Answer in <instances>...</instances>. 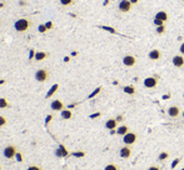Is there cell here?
<instances>
[{
	"label": "cell",
	"instance_id": "6da1fadb",
	"mask_svg": "<svg viewBox=\"0 0 184 170\" xmlns=\"http://www.w3.org/2000/svg\"><path fill=\"white\" fill-rule=\"evenodd\" d=\"M30 25H31V21L25 18H21L14 23V28H15V30L18 33H25L30 28Z\"/></svg>",
	"mask_w": 184,
	"mask_h": 170
},
{
	"label": "cell",
	"instance_id": "7a4b0ae2",
	"mask_svg": "<svg viewBox=\"0 0 184 170\" xmlns=\"http://www.w3.org/2000/svg\"><path fill=\"white\" fill-rule=\"evenodd\" d=\"M136 140H138V134L134 133V131H129V133H126L124 136H123V143L125 145H134L136 143Z\"/></svg>",
	"mask_w": 184,
	"mask_h": 170
},
{
	"label": "cell",
	"instance_id": "3957f363",
	"mask_svg": "<svg viewBox=\"0 0 184 170\" xmlns=\"http://www.w3.org/2000/svg\"><path fill=\"white\" fill-rule=\"evenodd\" d=\"M16 153H18V148L15 145L5 146V148H4V152H3L4 157H5L6 159H14V158H15V155H16Z\"/></svg>",
	"mask_w": 184,
	"mask_h": 170
},
{
	"label": "cell",
	"instance_id": "277c9868",
	"mask_svg": "<svg viewBox=\"0 0 184 170\" xmlns=\"http://www.w3.org/2000/svg\"><path fill=\"white\" fill-rule=\"evenodd\" d=\"M158 81H159L158 76H148L143 80V84L147 89H154V88H157Z\"/></svg>",
	"mask_w": 184,
	"mask_h": 170
},
{
	"label": "cell",
	"instance_id": "5b68a950",
	"mask_svg": "<svg viewBox=\"0 0 184 170\" xmlns=\"http://www.w3.org/2000/svg\"><path fill=\"white\" fill-rule=\"evenodd\" d=\"M35 79L39 83H45L49 79V72L46 69H39L35 73Z\"/></svg>",
	"mask_w": 184,
	"mask_h": 170
},
{
	"label": "cell",
	"instance_id": "8992f818",
	"mask_svg": "<svg viewBox=\"0 0 184 170\" xmlns=\"http://www.w3.org/2000/svg\"><path fill=\"white\" fill-rule=\"evenodd\" d=\"M131 6H133V4L130 3V0H120L119 5H118L121 13H129L131 10Z\"/></svg>",
	"mask_w": 184,
	"mask_h": 170
},
{
	"label": "cell",
	"instance_id": "52a82bcc",
	"mask_svg": "<svg viewBox=\"0 0 184 170\" xmlns=\"http://www.w3.org/2000/svg\"><path fill=\"white\" fill-rule=\"evenodd\" d=\"M119 155L123 158V159H129L131 155H133V150L129 145H124L123 148H120L119 150Z\"/></svg>",
	"mask_w": 184,
	"mask_h": 170
},
{
	"label": "cell",
	"instance_id": "ba28073f",
	"mask_svg": "<svg viewBox=\"0 0 184 170\" xmlns=\"http://www.w3.org/2000/svg\"><path fill=\"white\" fill-rule=\"evenodd\" d=\"M64 103L59 100V99H55V100H53L50 103V109L51 110H54V111H61V110H64Z\"/></svg>",
	"mask_w": 184,
	"mask_h": 170
},
{
	"label": "cell",
	"instance_id": "9c48e42d",
	"mask_svg": "<svg viewBox=\"0 0 184 170\" xmlns=\"http://www.w3.org/2000/svg\"><path fill=\"white\" fill-rule=\"evenodd\" d=\"M123 64L125 65V67H134V65L136 64V58L134 55H125L124 58H123Z\"/></svg>",
	"mask_w": 184,
	"mask_h": 170
},
{
	"label": "cell",
	"instance_id": "30bf717a",
	"mask_svg": "<svg viewBox=\"0 0 184 170\" xmlns=\"http://www.w3.org/2000/svg\"><path fill=\"white\" fill-rule=\"evenodd\" d=\"M167 113L171 118H174V119H175V118H178L179 115H180V109H179L178 105H172V106L168 108Z\"/></svg>",
	"mask_w": 184,
	"mask_h": 170
},
{
	"label": "cell",
	"instance_id": "8fae6325",
	"mask_svg": "<svg viewBox=\"0 0 184 170\" xmlns=\"http://www.w3.org/2000/svg\"><path fill=\"white\" fill-rule=\"evenodd\" d=\"M55 155H56L58 158H65V157H69L70 153L68 152L67 148H65V146H64L63 144H60V145H59V148L55 150Z\"/></svg>",
	"mask_w": 184,
	"mask_h": 170
},
{
	"label": "cell",
	"instance_id": "7c38bea8",
	"mask_svg": "<svg viewBox=\"0 0 184 170\" xmlns=\"http://www.w3.org/2000/svg\"><path fill=\"white\" fill-rule=\"evenodd\" d=\"M172 63L173 65L175 68H182L184 67V55H175V56H173V60H172Z\"/></svg>",
	"mask_w": 184,
	"mask_h": 170
},
{
	"label": "cell",
	"instance_id": "4fadbf2b",
	"mask_svg": "<svg viewBox=\"0 0 184 170\" xmlns=\"http://www.w3.org/2000/svg\"><path fill=\"white\" fill-rule=\"evenodd\" d=\"M149 59L153 60V61H157V60H160V58H162V51H160L159 49H153L152 51H149Z\"/></svg>",
	"mask_w": 184,
	"mask_h": 170
},
{
	"label": "cell",
	"instance_id": "5bb4252c",
	"mask_svg": "<svg viewBox=\"0 0 184 170\" xmlns=\"http://www.w3.org/2000/svg\"><path fill=\"white\" fill-rule=\"evenodd\" d=\"M154 19H158V20H162L163 23H166V21H168L169 15H168V13L166 10H160V11H158L157 14H155Z\"/></svg>",
	"mask_w": 184,
	"mask_h": 170
},
{
	"label": "cell",
	"instance_id": "9a60e30c",
	"mask_svg": "<svg viewBox=\"0 0 184 170\" xmlns=\"http://www.w3.org/2000/svg\"><path fill=\"white\" fill-rule=\"evenodd\" d=\"M105 127L108 130H117V127H118L117 119H108L105 121Z\"/></svg>",
	"mask_w": 184,
	"mask_h": 170
},
{
	"label": "cell",
	"instance_id": "2e32d148",
	"mask_svg": "<svg viewBox=\"0 0 184 170\" xmlns=\"http://www.w3.org/2000/svg\"><path fill=\"white\" fill-rule=\"evenodd\" d=\"M126 133H129V126L128 125H120L117 127V134L120 136H124Z\"/></svg>",
	"mask_w": 184,
	"mask_h": 170
},
{
	"label": "cell",
	"instance_id": "e0dca14e",
	"mask_svg": "<svg viewBox=\"0 0 184 170\" xmlns=\"http://www.w3.org/2000/svg\"><path fill=\"white\" fill-rule=\"evenodd\" d=\"M58 89H59V84H54V85H51V88L48 90V93H46V95H45V98L46 99H49V98H51L54 95V94L58 91Z\"/></svg>",
	"mask_w": 184,
	"mask_h": 170
},
{
	"label": "cell",
	"instance_id": "ac0fdd59",
	"mask_svg": "<svg viewBox=\"0 0 184 170\" xmlns=\"http://www.w3.org/2000/svg\"><path fill=\"white\" fill-rule=\"evenodd\" d=\"M60 116L63 118V119L65 120H69V119H72L73 118V113L70 109H64V110H61L60 111Z\"/></svg>",
	"mask_w": 184,
	"mask_h": 170
},
{
	"label": "cell",
	"instance_id": "d6986e66",
	"mask_svg": "<svg viewBox=\"0 0 184 170\" xmlns=\"http://www.w3.org/2000/svg\"><path fill=\"white\" fill-rule=\"evenodd\" d=\"M123 91L125 94H128V95H134L136 93V89H135V86H133V85H126V86L123 88Z\"/></svg>",
	"mask_w": 184,
	"mask_h": 170
},
{
	"label": "cell",
	"instance_id": "ffe728a7",
	"mask_svg": "<svg viewBox=\"0 0 184 170\" xmlns=\"http://www.w3.org/2000/svg\"><path fill=\"white\" fill-rule=\"evenodd\" d=\"M45 58H48V54H46L45 51H36L34 59H35L36 61H41V60H44Z\"/></svg>",
	"mask_w": 184,
	"mask_h": 170
},
{
	"label": "cell",
	"instance_id": "44dd1931",
	"mask_svg": "<svg viewBox=\"0 0 184 170\" xmlns=\"http://www.w3.org/2000/svg\"><path fill=\"white\" fill-rule=\"evenodd\" d=\"M169 158V153L168 152H162L158 155V160L159 162H166V160Z\"/></svg>",
	"mask_w": 184,
	"mask_h": 170
},
{
	"label": "cell",
	"instance_id": "7402d4cb",
	"mask_svg": "<svg viewBox=\"0 0 184 170\" xmlns=\"http://www.w3.org/2000/svg\"><path fill=\"white\" fill-rule=\"evenodd\" d=\"M9 108V103L5 98H0V109H6Z\"/></svg>",
	"mask_w": 184,
	"mask_h": 170
},
{
	"label": "cell",
	"instance_id": "603a6c76",
	"mask_svg": "<svg viewBox=\"0 0 184 170\" xmlns=\"http://www.w3.org/2000/svg\"><path fill=\"white\" fill-rule=\"evenodd\" d=\"M102 91V86H98L97 89H95V90H94L93 93H90V94H89V95H88V99H93L94 96H97L98 95V94L99 93H100Z\"/></svg>",
	"mask_w": 184,
	"mask_h": 170
},
{
	"label": "cell",
	"instance_id": "cb8c5ba5",
	"mask_svg": "<svg viewBox=\"0 0 184 170\" xmlns=\"http://www.w3.org/2000/svg\"><path fill=\"white\" fill-rule=\"evenodd\" d=\"M100 29L103 30H107L108 33H112V34H117V30L114 29V28H112V26H105V25H103V26H99Z\"/></svg>",
	"mask_w": 184,
	"mask_h": 170
},
{
	"label": "cell",
	"instance_id": "d4e9b609",
	"mask_svg": "<svg viewBox=\"0 0 184 170\" xmlns=\"http://www.w3.org/2000/svg\"><path fill=\"white\" fill-rule=\"evenodd\" d=\"M59 1L63 6H70L74 4V0H59Z\"/></svg>",
	"mask_w": 184,
	"mask_h": 170
},
{
	"label": "cell",
	"instance_id": "484cf974",
	"mask_svg": "<svg viewBox=\"0 0 184 170\" xmlns=\"http://www.w3.org/2000/svg\"><path fill=\"white\" fill-rule=\"evenodd\" d=\"M104 170H119V168H118V165H115V164H108V165H105Z\"/></svg>",
	"mask_w": 184,
	"mask_h": 170
},
{
	"label": "cell",
	"instance_id": "4316f807",
	"mask_svg": "<svg viewBox=\"0 0 184 170\" xmlns=\"http://www.w3.org/2000/svg\"><path fill=\"white\" fill-rule=\"evenodd\" d=\"M155 31H157V34L162 35L166 33V25H162V26H157V29H155Z\"/></svg>",
	"mask_w": 184,
	"mask_h": 170
},
{
	"label": "cell",
	"instance_id": "83f0119b",
	"mask_svg": "<svg viewBox=\"0 0 184 170\" xmlns=\"http://www.w3.org/2000/svg\"><path fill=\"white\" fill-rule=\"evenodd\" d=\"M72 155L75 158H84L85 157V153L84 152H75V153H72Z\"/></svg>",
	"mask_w": 184,
	"mask_h": 170
},
{
	"label": "cell",
	"instance_id": "f1b7e54d",
	"mask_svg": "<svg viewBox=\"0 0 184 170\" xmlns=\"http://www.w3.org/2000/svg\"><path fill=\"white\" fill-rule=\"evenodd\" d=\"M6 123H8L6 118H5V116H3V115H0V127H1V126H5V125H6Z\"/></svg>",
	"mask_w": 184,
	"mask_h": 170
},
{
	"label": "cell",
	"instance_id": "f546056e",
	"mask_svg": "<svg viewBox=\"0 0 184 170\" xmlns=\"http://www.w3.org/2000/svg\"><path fill=\"white\" fill-rule=\"evenodd\" d=\"M38 29H39V33H41V34H44V33H46V31H48V29H46L45 24H40V25H39V28H38Z\"/></svg>",
	"mask_w": 184,
	"mask_h": 170
},
{
	"label": "cell",
	"instance_id": "4dcf8cb0",
	"mask_svg": "<svg viewBox=\"0 0 184 170\" xmlns=\"http://www.w3.org/2000/svg\"><path fill=\"white\" fill-rule=\"evenodd\" d=\"M180 163V158H177V159H174L173 162H172V168L174 169V168H177V165Z\"/></svg>",
	"mask_w": 184,
	"mask_h": 170
},
{
	"label": "cell",
	"instance_id": "1f68e13d",
	"mask_svg": "<svg viewBox=\"0 0 184 170\" xmlns=\"http://www.w3.org/2000/svg\"><path fill=\"white\" fill-rule=\"evenodd\" d=\"M153 24H154L155 26H162V25H164V23H163L162 20H158V19H154V20H153Z\"/></svg>",
	"mask_w": 184,
	"mask_h": 170
},
{
	"label": "cell",
	"instance_id": "d6a6232c",
	"mask_svg": "<svg viewBox=\"0 0 184 170\" xmlns=\"http://www.w3.org/2000/svg\"><path fill=\"white\" fill-rule=\"evenodd\" d=\"M35 53H36V51L34 49H30V51H29V60H33L35 58Z\"/></svg>",
	"mask_w": 184,
	"mask_h": 170
},
{
	"label": "cell",
	"instance_id": "836d02e7",
	"mask_svg": "<svg viewBox=\"0 0 184 170\" xmlns=\"http://www.w3.org/2000/svg\"><path fill=\"white\" fill-rule=\"evenodd\" d=\"M15 159L18 160V162L19 163H23V160H24V159H23V155H21V153H16V155H15Z\"/></svg>",
	"mask_w": 184,
	"mask_h": 170
},
{
	"label": "cell",
	"instance_id": "e575fe53",
	"mask_svg": "<svg viewBox=\"0 0 184 170\" xmlns=\"http://www.w3.org/2000/svg\"><path fill=\"white\" fill-rule=\"evenodd\" d=\"M26 170H43V169H41L39 165H30V166Z\"/></svg>",
	"mask_w": 184,
	"mask_h": 170
},
{
	"label": "cell",
	"instance_id": "d590c367",
	"mask_svg": "<svg viewBox=\"0 0 184 170\" xmlns=\"http://www.w3.org/2000/svg\"><path fill=\"white\" fill-rule=\"evenodd\" d=\"M51 120H53V115H51V114H49L48 116H46V118H45V125H46V126H48V124H49V123H50Z\"/></svg>",
	"mask_w": 184,
	"mask_h": 170
},
{
	"label": "cell",
	"instance_id": "8d00e7d4",
	"mask_svg": "<svg viewBox=\"0 0 184 170\" xmlns=\"http://www.w3.org/2000/svg\"><path fill=\"white\" fill-rule=\"evenodd\" d=\"M45 26H46V29H48V30H50V29H53V21H46L45 23Z\"/></svg>",
	"mask_w": 184,
	"mask_h": 170
},
{
	"label": "cell",
	"instance_id": "74e56055",
	"mask_svg": "<svg viewBox=\"0 0 184 170\" xmlns=\"http://www.w3.org/2000/svg\"><path fill=\"white\" fill-rule=\"evenodd\" d=\"M102 114L100 113H94V114H92V115H89V118H90V119H97V118H99L100 116Z\"/></svg>",
	"mask_w": 184,
	"mask_h": 170
},
{
	"label": "cell",
	"instance_id": "f35d334b",
	"mask_svg": "<svg viewBox=\"0 0 184 170\" xmlns=\"http://www.w3.org/2000/svg\"><path fill=\"white\" fill-rule=\"evenodd\" d=\"M148 170H160V166L159 165H152V166H149Z\"/></svg>",
	"mask_w": 184,
	"mask_h": 170
},
{
	"label": "cell",
	"instance_id": "ab89813d",
	"mask_svg": "<svg viewBox=\"0 0 184 170\" xmlns=\"http://www.w3.org/2000/svg\"><path fill=\"white\" fill-rule=\"evenodd\" d=\"M115 119H117V121H118V123H120V121H124L125 118H124V115H118V116L115 118Z\"/></svg>",
	"mask_w": 184,
	"mask_h": 170
},
{
	"label": "cell",
	"instance_id": "60d3db41",
	"mask_svg": "<svg viewBox=\"0 0 184 170\" xmlns=\"http://www.w3.org/2000/svg\"><path fill=\"white\" fill-rule=\"evenodd\" d=\"M179 51H180V54H182V55H184V42L180 45V48H179Z\"/></svg>",
	"mask_w": 184,
	"mask_h": 170
},
{
	"label": "cell",
	"instance_id": "b9f144b4",
	"mask_svg": "<svg viewBox=\"0 0 184 170\" xmlns=\"http://www.w3.org/2000/svg\"><path fill=\"white\" fill-rule=\"evenodd\" d=\"M140 1V0H130V3L133 4V5H136V4H138Z\"/></svg>",
	"mask_w": 184,
	"mask_h": 170
},
{
	"label": "cell",
	"instance_id": "7bdbcfd3",
	"mask_svg": "<svg viewBox=\"0 0 184 170\" xmlns=\"http://www.w3.org/2000/svg\"><path fill=\"white\" fill-rule=\"evenodd\" d=\"M75 106H77V104H70V105H68V109L72 110L73 108H75Z\"/></svg>",
	"mask_w": 184,
	"mask_h": 170
},
{
	"label": "cell",
	"instance_id": "ee69618b",
	"mask_svg": "<svg viewBox=\"0 0 184 170\" xmlns=\"http://www.w3.org/2000/svg\"><path fill=\"white\" fill-rule=\"evenodd\" d=\"M69 60H70V58H69V56H65V58H64V61H65V63H68Z\"/></svg>",
	"mask_w": 184,
	"mask_h": 170
},
{
	"label": "cell",
	"instance_id": "f6af8a7d",
	"mask_svg": "<svg viewBox=\"0 0 184 170\" xmlns=\"http://www.w3.org/2000/svg\"><path fill=\"white\" fill-rule=\"evenodd\" d=\"M3 84H5V80H0V85H3Z\"/></svg>",
	"mask_w": 184,
	"mask_h": 170
},
{
	"label": "cell",
	"instance_id": "bcb514c9",
	"mask_svg": "<svg viewBox=\"0 0 184 170\" xmlns=\"http://www.w3.org/2000/svg\"><path fill=\"white\" fill-rule=\"evenodd\" d=\"M183 119H184V111H183Z\"/></svg>",
	"mask_w": 184,
	"mask_h": 170
},
{
	"label": "cell",
	"instance_id": "7dc6e473",
	"mask_svg": "<svg viewBox=\"0 0 184 170\" xmlns=\"http://www.w3.org/2000/svg\"><path fill=\"white\" fill-rule=\"evenodd\" d=\"M0 170H1V165H0Z\"/></svg>",
	"mask_w": 184,
	"mask_h": 170
},
{
	"label": "cell",
	"instance_id": "c3c4849f",
	"mask_svg": "<svg viewBox=\"0 0 184 170\" xmlns=\"http://www.w3.org/2000/svg\"><path fill=\"white\" fill-rule=\"evenodd\" d=\"M183 98H184V91H183Z\"/></svg>",
	"mask_w": 184,
	"mask_h": 170
},
{
	"label": "cell",
	"instance_id": "681fc988",
	"mask_svg": "<svg viewBox=\"0 0 184 170\" xmlns=\"http://www.w3.org/2000/svg\"><path fill=\"white\" fill-rule=\"evenodd\" d=\"M182 170H184V168H183V169H182Z\"/></svg>",
	"mask_w": 184,
	"mask_h": 170
},
{
	"label": "cell",
	"instance_id": "f907efd6",
	"mask_svg": "<svg viewBox=\"0 0 184 170\" xmlns=\"http://www.w3.org/2000/svg\"><path fill=\"white\" fill-rule=\"evenodd\" d=\"M183 3H184V0H183Z\"/></svg>",
	"mask_w": 184,
	"mask_h": 170
}]
</instances>
